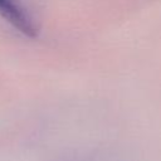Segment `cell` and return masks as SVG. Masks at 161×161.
Masks as SVG:
<instances>
[{
    "label": "cell",
    "instance_id": "1",
    "mask_svg": "<svg viewBox=\"0 0 161 161\" xmlns=\"http://www.w3.org/2000/svg\"><path fill=\"white\" fill-rule=\"evenodd\" d=\"M0 16L26 38L38 36V26L18 0H0Z\"/></svg>",
    "mask_w": 161,
    "mask_h": 161
}]
</instances>
